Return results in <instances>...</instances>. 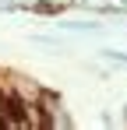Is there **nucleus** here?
<instances>
[{
    "mask_svg": "<svg viewBox=\"0 0 127 130\" xmlns=\"http://www.w3.org/2000/svg\"><path fill=\"white\" fill-rule=\"evenodd\" d=\"M103 56L113 63H127V53H120V49H103Z\"/></svg>",
    "mask_w": 127,
    "mask_h": 130,
    "instance_id": "f257e3e1",
    "label": "nucleus"
},
{
    "mask_svg": "<svg viewBox=\"0 0 127 130\" xmlns=\"http://www.w3.org/2000/svg\"><path fill=\"white\" fill-rule=\"evenodd\" d=\"M32 11H35V14H57L60 7H57V4H35Z\"/></svg>",
    "mask_w": 127,
    "mask_h": 130,
    "instance_id": "f03ea898",
    "label": "nucleus"
},
{
    "mask_svg": "<svg viewBox=\"0 0 127 130\" xmlns=\"http://www.w3.org/2000/svg\"><path fill=\"white\" fill-rule=\"evenodd\" d=\"M124 120H127V106H124Z\"/></svg>",
    "mask_w": 127,
    "mask_h": 130,
    "instance_id": "7ed1b4c3",
    "label": "nucleus"
}]
</instances>
